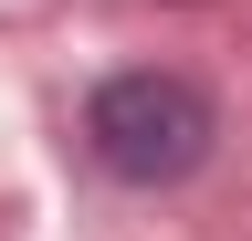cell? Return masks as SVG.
<instances>
[{"mask_svg":"<svg viewBox=\"0 0 252 241\" xmlns=\"http://www.w3.org/2000/svg\"><path fill=\"white\" fill-rule=\"evenodd\" d=\"M84 136H94V158H105L116 178H137V189H168V178H189L210 158V95L189 74H116V84H94V105H84Z\"/></svg>","mask_w":252,"mask_h":241,"instance_id":"1","label":"cell"}]
</instances>
